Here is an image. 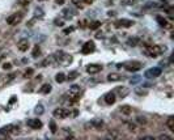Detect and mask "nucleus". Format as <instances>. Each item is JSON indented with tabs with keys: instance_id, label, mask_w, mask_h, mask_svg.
<instances>
[{
	"instance_id": "9d476101",
	"label": "nucleus",
	"mask_w": 174,
	"mask_h": 140,
	"mask_svg": "<svg viewBox=\"0 0 174 140\" xmlns=\"http://www.w3.org/2000/svg\"><path fill=\"white\" fill-rule=\"evenodd\" d=\"M96 50V43L93 41H86L84 43V46L81 47V53L85 54V55H88V54H92Z\"/></svg>"
},
{
	"instance_id": "bb28decb",
	"label": "nucleus",
	"mask_w": 174,
	"mask_h": 140,
	"mask_svg": "<svg viewBox=\"0 0 174 140\" xmlns=\"http://www.w3.org/2000/svg\"><path fill=\"white\" fill-rule=\"evenodd\" d=\"M157 22H159V24H160V26H162V28H165V26L168 25L166 20H165V19H162V17H160V16H159V17H157Z\"/></svg>"
},
{
	"instance_id": "2eb2a0df",
	"label": "nucleus",
	"mask_w": 174,
	"mask_h": 140,
	"mask_svg": "<svg viewBox=\"0 0 174 140\" xmlns=\"http://www.w3.org/2000/svg\"><path fill=\"white\" fill-rule=\"evenodd\" d=\"M104 126V122L102 121H92L89 123H86L85 125V128H94V130H100V128Z\"/></svg>"
},
{
	"instance_id": "f03ea898",
	"label": "nucleus",
	"mask_w": 174,
	"mask_h": 140,
	"mask_svg": "<svg viewBox=\"0 0 174 140\" xmlns=\"http://www.w3.org/2000/svg\"><path fill=\"white\" fill-rule=\"evenodd\" d=\"M52 62L59 66H67L72 62V57L64 51H56L52 55Z\"/></svg>"
},
{
	"instance_id": "c9c22d12",
	"label": "nucleus",
	"mask_w": 174,
	"mask_h": 140,
	"mask_svg": "<svg viewBox=\"0 0 174 140\" xmlns=\"http://www.w3.org/2000/svg\"><path fill=\"white\" fill-rule=\"evenodd\" d=\"M141 139H149V140H155V138H153V136H143Z\"/></svg>"
},
{
	"instance_id": "e433bc0d",
	"label": "nucleus",
	"mask_w": 174,
	"mask_h": 140,
	"mask_svg": "<svg viewBox=\"0 0 174 140\" xmlns=\"http://www.w3.org/2000/svg\"><path fill=\"white\" fill-rule=\"evenodd\" d=\"M83 2H84L85 4H92V3H93V0H83Z\"/></svg>"
},
{
	"instance_id": "f8f14e48",
	"label": "nucleus",
	"mask_w": 174,
	"mask_h": 140,
	"mask_svg": "<svg viewBox=\"0 0 174 140\" xmlns=\"http://www.w3.org/2000/svg\"><path fill=\"white\" fill-rule=\"evenodd\" d=\"M102 71V66L101 64H89L88 67H86V72H88L89 75H96L98 74V72Z\"/></svg>"
},
{
	"instance_id": "6e6552de",
	"label": "nucleus",
	"mask_w": 174,
	"mask_h": 140,
	"mask_svg": "<svg viewBox=\"0 0 174 140\" xmlns=\"http://www.w3.org/2000/svg\"><path fill=\"white\" fill-rule=\"evenodd\" d=\"M135 25V22L132 20H128V19H119L114 22V26L119 29V28H131Z\"/></svg>"
},
{
	"instance_id": "79ce46f5",
	"label": "nucleus",
	"mask_w": 174,
	"mask_h": 140,
	"mask_svg": "<svg viewBox=\"0 0 174 140\" xmlns=\"http://www.w3.org/2000/svg\"><path fill=\"white\" fill-rule=\"evenodd\" d=\"M39 2H43V0H39Z\"/></svg>"
},
{
	"instance_id": "20e7f679",
	"label": "nucleus",
	"mask_w": 174,
	"mask_h": 140,
	"mask_svg": "<svg viewBox=\"0 0 174 140\" xmlns=\"http://www.w3.org/2000/svg\"><path fill=\"white\" fill-rule=\"evenodd\" d=\"M81 96V88L79 85H72L71 87L67 93H66V98L68 100V102L69 104H72V102H77L79 98Z\"/></svg>"
},
{
	"instance_id": "5701e85b",
	"label": "nucleus",
	"mask_w": 174,
	"mask_h": 140,
	"mask_svg": "<svg viewBox=\"0 0 174 140\" xmlns=\"http://www.w3.org/2000/svg\"><path fill=\"white\" fill-rule=\"evenodd\" d=\"M39 54H41V49H39L38 45H35L34 49H33V53H31V57H33V58H38V57H39Z\"/></svg>"
},
{
	"instance_id": "a878e982",
	"label": "nucleus",
	"mask_w": 174,
	"mask_h": 140,
	"mask_svg": "<svg viewBox=\"0 0 174 140\" xmlns=\"http://www.w3.org/2000/svg\"><path fill=\"white\" fill-rule=\"evenodd\" d=\"M33 2V0H17V4L21 7H28V5Z\"/></svg>"
},
{
	"instance_id": "72a5a7b5",
	"label": "nucleus",
	"mask_w": 174,
	"mask_h": 140,
	"mask_svg": "<svg viewBox=\"0 0 174 140\" xmlns=\"http://www.w3.org/2000/svg\"><path fill=\"white\" fill-rule=\"evenodd\" d=\"M159 139H168V140H172V136H168V135H165V134H164V135H160Z\"/></svg>"
},
{
	"instance_id": "1a4fd4ad",
	"label": "nucleus",
	"mask_w": 174,
	"mask_h": 140,
	"mask_svg": "<svg viewBox=\"0 0 174 140\" xmlns=\"http://www.w3.org/2000/svg\"><path fill=\"white\" fill-rule=\"evenodd\" d=\"M161 72H162V70L160 68V67H153V68L145 71L144 76L147 77V79H155V77H159L161 75Z\"/></svg>"
},
{
	"instance_id": "58836bf2",
	"label": "nucleus",
	"mask_w": 174,
	"mask_h": 140,
	"mask_svg": "<svg viewBox=\"0 0 174 140\" xmlns=\"http://www.w3.org/2000/svg\"><path fill=\"white\" fill-rule=\"evenodd\" d=\"M97 38H102V37H104V36H102V33H97V36H96Z\"/></svg>"
},
{
	"instance_id": "ddd939ff",
	"label": "nucleus",
	"mask_w": 174,
	"mask_h": 140,
	"mask_svg": "<svg viewBox=\"0 0 174 140\" xmlns=\"http://www.w3.org/2000/svg\"><path fill=\"white\" fill-rule=\"evenodd\" d=\"M30 46V43H29V40H26V38H23V40H20L17 42V49L20 50L21 53H25V51H28V49Z\"/></svg>"
},
{
	"instance_id": "dca6fc26",
	"label": "nucleus",
	"mask_w": 174,
	"mask_h": 140,
	"mask_svg": "<svg viewBox=\"0 0 174 140\" xmlns=\"http://www.w3.org/2000/svg\"><path fill=\"white\" fill-rule=\"evenodd\" d=\"M128 89L126 88V87H118L117 89H115V91H114V93H115V94H118V96L119 97H121V98H123V97H126L127 96V94H128Z\"/></svg>"
},
{
	"instance_id": "4468645a",
	"label": "nucleus",
	"mask_w": 174,
	"mask_h": 140,
	"mask_svg": "<svg viewBox=\"0 0 174 140\" xmlns=\"http://www.w3.org/2000/svg\"><path fill=\"white\" fill-rule=\"evenodd\" d=\"M104 100H105V104L114 105V104H115V101H117V94L114 92H109V93H106L104 96Z\"/></svg>"
},
{
	"instance_id": "f704fd0d",
	"label": "nucleus",
	"mask_w": 174,
	"mask_h": 140,
	"mask_svg": "<svg viewBox=\"0 0 174 140\" xmlns=\"http://www.w3.org/2000/svg\"><path fill=\"white\" fill-rule=\"evenodd\" d=\"M73 29H75V28H69V29H66V30H64V33H66V34H67V33L73 32Z\"/></svg>"
},
{
	"instance_id": "c85d7f7f",
	"label": "nucleus",
	"mask_w": 174,
	"mask_h": 140,
	"mask_svg": "<svg viewBox=\"0 0 174 140\" xmlns=\"http://www.w3.org/2000/svg\"><path fill=\"white\" fill-rule=\"evenodd\" d=\"M136 123H140V125H147V119L144 118V117H138Z\"/></svg>"
},
{
	"instance_id": "393cba45",
	"label": "nucleus",
	"mask_w": 174,
	"mask_h": 140,
	"mask_svg": "<svg viewBox=\"0 0 174 140\" xmlns=\"http://www.w3.org/2000/svg\"><path fill=\"white\" fill-rule=\"evenodd\" d=\"M79 76V72L77 71H72V72H69L68 74V77H67V80H69V81H72V80H75L76 77Z\"/></svg>"
},
{
	"instance_id": "f257e3e1",
	"label": "nucleus",
	"mask_w": 174,
	"mask_h": 140,
	"mask_svg": "<svg viewBox=\"0 0 174 140\" xmlns=\"http://www.w3.org/2000/svg\"><path fill=\"white\" fill-rule=\"evenodd\" d=\"M166 51V47L160 46V45H148L143 49V53L149 58H157L159 55L164 54Z\"/></svg>"
},
{
	"instance_id": "a19ab883",
	"label": "nucleus",
	"mask_w": 174,
	"mask_h": 140,
	"mask_svg": "<svg viewBox=\"0 0 174 140\" xmlns=\"http://www.w3.org/2000/svg\"><path fill=\"white\" fill-rule=\"evenodd\" d=\"M2 59H3V55H2V54H0V60H2Z\"/></svg>"
},
{
	"instance_id": "b1692460",
	"label": "nucleus",
	"mask_w": 174,
	"mask_h": 140,
	"mask_svg": "<svg viewBox=\"0 0 174 140\" xmlns=\"http://www.w3.org/2000/svg\"><path fill=\"white\" fill-rule=\"evenodd\" d=\"M50 131H51V134H56V131H58V127H56V123H55V121H50Z\"/></svg>"
},
{
	"instance_id": "cd10ccee",
	"label": "nucleus",
	"mask_w": 174,
	"mask_h": 140,
	"mask_svg": "<svg viewBox=\"0 0 174 140\" xmlns=\"http://www.w3.org/2000/svg\"><path fill=\"white\" fill-rule=\"evenodd\" d=\"M100 26H101V22L100 21H94V22H92V24H90V29L96 30V29H98Z\"/></svg>"
},
{
	"instance_id": "7ed1b4c3",
	"label": "nucleus",
	"mask_w": 174,
	"mask_h": 140,
	"mask_svg": "<svg viewBox=\"0 0 174 140\" xmlns=\"http://www.w3.org/2000/svg\"><path fill=\"white\" fill-rule=\"evenodd\" d=\"M117 67L118 68H122L123 67V68L128 72H138L143 68V64L138 60H127V62H123V63L117 64Z\"/></svg>"
},
{
	"instance_id": "4c0bfd02",
	"label": "nucleus",
	"mask_w": 174,
	"mask_h": 140,
	"mask_svg": "<svg viewBox=\"0 0 174 140\" xmlns=\"http://www.w3.org/2000/svg\"><path fill=\"white\" fill-rule=\"evenodd\" d=\"M64 3V0H56V4H59V5H62Z\"/></svg>"
},
{
	"instance_id": "6ab92c4d",
	"label": "nucleus",
	"mask_w": 174,
	"mask_h": 140,
	"mask_svg": "<svg viewBox=\"0 0 174 140\" xmlns=\"http://www.w3.org/2000/svg\"><path fill=\"white\" fill-rule=\"evenodd\" d=\"M39 92L42 94H48V93L51 92V85H50V84H43L42 88L39 89Z\"/></svg>"
},
{
	"instance_id": "c756f323",
	"label": "nucleus",
	"mask_w": 174,
	"mask_h": 140,
	"mask_svg": "<svg viewBox=\"0 0 174 140\" xmlns=\"http://www.w3.org/2000/svg\"><path fill=\"white\" fill-rule=\"evenodd\" d=\"M136 3V0H122V4L123 5H132Z\"/></svg>"
},
{
	"instance_id": "aec40b11",
	"label": "nucleus",
	"mask_w": 174,
	"mask_h": 140,
	"mask_svg": "<svg viewBox=\"0 0 174 140\" xmlns=\"http://www.w3.org/2000/svg\"><path fill=\"white\" fill-rule=\"evenodd\" d=\"M66 80H67V77H66V75H64V74H62V72L56 74V76H55V81H56V83L62 84V83H64Z\"/></svg>"
},
{
	"instance_id": "39448f33",
	"label": "nucleus",
	"mask_w": 174,
	"mask_h": 140,
	"mask_svg": "<svg viewBox=\"0 0 174 140\" xmlns=\"http://www.w3.org/2000/svg\"><path fill=\"white\" fill-rule=\"evenodd\" d=\"M52 115L58 119H66L71 115H77V111H75V113H71V110L66 109V108H56L55 110L52 111Z\"/></svg>"
},
{
	"instance_id": "7c9ffc66",
	"label": "nucleus",
	"mask_w": 174,
	"mask_h": 140,
	"mask_svg": "<svg viewBox=\"0 0 174 140\" xmlns=\"http://www.w3.org/2000/svg\"><path fill=\"white\" fill-rule=\"evenodd\" d=\"M34 111H35V114H39V115H41V114L43 113V106H42V105H38Z\"/></svg>"
},
{
	"instance_id": "f3484780",
	"label": "nucleus",
	"mask_w": 174,
	"mask_h": 140,
	"mask_svg": "<svg viewBox=\"0 0 174 140\" xmlns=\"http://www.w3.org/2000/svg\"><path fill=\"white\" fill-rule=\"evenodd\" d=\"M122 79H123V76L119 75V74H109L107 75V80L109 81H119Z\"/></svg>"
},
{
	"instance_id": "4be33fe9",
	"label": "nucleus",
	"mask_w": 174,
	"mask_h": 140,
	"mask_svg": "<svg viewBox=\"0 0 174 140\" xmlns=\"http://www.w3.org/2000/svg\"><path fill=\"white\" fill-rule=\"evenodd\" d=\"M139 42H140L139 38H130V40L127 41V45L128 46H131V47H135V46H138L139 45Z\"/></svg>"
},
{
	"instance_id": "ea45409f",
	"label": "nucleus",
	"mask_w": 174,
	"mask_h": 140,
	"mask_svg": "<svg viewBox=\"0 0 174 140\" xmlns=\"http://www.w3.org/2000/svg\"><path fill=\"white\" fill-rule=\"evenodd\" d=\"M107 15H109V16H115V12H109Z\"/></svg>"
},
{
	"instance_id": "2f4dec72",
	"label": "nucleus",
	"mask_w": 174,
	"mask_h": 140,
	"mask_svg": "<svg viewBox=\"0 0 174 140\" xmlns=\"http://www.w3.org/2000/svg\"><path fill=\"white\" fill-rule=\"evenodd\" d=\"M10 68H12V64H10V63H4V64H3V70L9 71Z\"/></svg>"
},
{
	"instance_id": "412c9836",
	"label": "nucleus",
	"mask_w": 174,
	"mask_h": 140,
	"mask_svg": "<svg viewBox=\"0 0 174 140\" xmlns=\"http://www.w3.org/2000/svg\"><path fill=\"white\" fill-rule=\"evenodd\" d=\"M166 126H168V128H169L172 132H174V117H169V118H168Z\"/></svg>"
},
{
	"instance_id": "9b49d317",
	"label": "nucleus",
	"mask_w": 174,
	"mask_h": 140,
	"mask_svg": "<svg viewBox=\"0 0 174 140\" xmlns=\"http://www.w3.org/2000/svg\"><path fill=\"white\" fill-rule=\"evenodd\" d=\"M26 126L33 128V130H38V128L42 127V122L41 119H37V118H33V119H28L26 121Z\"/></svg>"
},
{
	"instance_id": "a211bd4d",
	"label": "nucleus",
	"mask_w": 174,
	"mask_h": 140,
	"mask_svg": "<svg viewBox=\"0 0 174 140\" xmlns=\"http://www.w3.org/2000/svg\"><path fill=\"white\" fill-rule=\"evenodd\" d=\"M119 110H121V113L126 114V115H130V114L132 113V108H131V106H128V105L121 106V108H119Z\"/></svg>"
},
{
	"instance_id": "473e14b6",
	"label": "nucleus",
	"mask_w": 174,
	"mask_h": 140,
	"mask_svg": "<svg viewBox=\"0 0 174 140\" xmlns=\"http://www.w3.org/2000/svg\"><path fill=\"white\" fill-rule=\"evenodd\" d=\"M31 74H33V70H31V68H30V70H28V71H26V72H25V74H24V77H28V76H30Z\"/></svg>"
},
{
	"instance_id": "423d86ee",
	"label": "nucleus",
	"mask_w": 174,
	"mask_h": 140,
	"mask_svg": "<svg viewBox=\"0 0 174 140\" xmlns=\"http://www.w3.org/2000/svg\"><path fill=\"white\" fill-rule=\"evenodd\" d=\"M20 132V127L16 125H8L0 128V134L2 135H16Z\"/></svg>"
},
{
	"instance_id": "0eeeda50",
	"label": "nucleus",
	"mask_w": 174,
	"mask_h": 140,
	"mask_svg": "<svg viewBox=\"0 0 174 140\" xmlns=\"http://www.w3.org/2000/svg\"><path fill=\"white\" fill-rule=\"evenodd\" d=\"M24 19V13L23 12H17V13H12V15H9L8 17H7V24L8 25H17L20 24L21 21H23Z\"/></svg>"
}]
</instances>
